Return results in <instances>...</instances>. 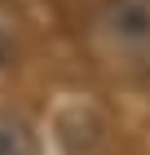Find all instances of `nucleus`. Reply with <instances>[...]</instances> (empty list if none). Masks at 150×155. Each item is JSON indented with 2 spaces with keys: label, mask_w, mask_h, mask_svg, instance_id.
Wrapping results in <instances>:
<instances>
[{
  "label": "nucleus",
  "mask_w": 150,
  "mask_h": 155,
  "mask_svg": "<svg viewBox=\"0 0 150 155\" xmlns=\"http://www.w3.org/2000/svg\"><path fill=\"white\" fill-rule=\"evenodd\" d=\"M88 40L124 75H150V0H106L93 9Z\"/></svg>",
  "instance_id": "1"
},
{
  "label": "nucleus",
  "mask_w": 150,
  "mask_h": 155,
  "mask_svg": "<svg viewBox=\"0 0 150 155\" xmlns=\"http://www.w3.org/2000/svg\"><path fill=\"white\" fill-rule=\"evenodd\" d=\"M13 58H18V31H13V22L0 13V71H5Z\"/></svg>",
  "instance_id": "3"
},
{
  "label": "nucleus",
  "mask_w": 150,
  "mask_h": 155,
  "mask_svg": "<svg viewBox=\"0 0 150 155\" xmlns=\"http://www.w3.org/2000/svg\"><path fill=\"white\" fill-rule=\"evenodd\" d=\"M0 155H40L35 151V133L18 115H0Z\"/></svg>",
  "instance_id": "2"
}]
</instances>
